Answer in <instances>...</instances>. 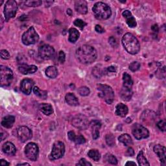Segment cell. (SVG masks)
Returning a JSON list of instances; mask_svg holds the SVG:
<instances>
[{"label": "cell", "instance_id": "obj_1", "mask_svg": "<svg viewBox=\"0 0 166 166\" xmlns=\"http://www.w3.org/2000/svg\"><path fill=\"white\" fill-rule=\"evenodd\" d=\"M75 55L77 60L84 64H90L96 60L97 51L89 45H83L76 50Z\"/></svg>", "mask_w": 166, "mask_h": 166}, {"label": "cell", "instance_id": "obj_2", "mask_svg": "<svg viewBox=\"0 0 166 166\" xmlns=\"http://www.w3.org/2000/svg\"><path fill=\"white\" fill-rule=\"evenodd\" d=\"M122 44L127 52L131 55H136L139 52L140 44L139 41L130 33H126L123 36Z\"/></svg>", "mask_w": 166, "mask_h": 166}, {"label": "cell", "instance_id": "obj_3", "mask_svg": "<svg viewBox=\"0 0 166 166\" xmlns=\"http://www.w3.org/2000/svg\"><path fill=\"white\" fill-rule=\"evenodd\" d=\"M93 15L98 20H105L111 16L110 7L105 3L98 2L93 5L92 9Z\"/></svg>", "mask_w": 166, "mask_h": 166}, {"label": "cell", "instance_id": "obj_4", "mask_svg": "<svg viewBox=\"0 0 166 166\" xmlns=\"http://www.w3.org/2000/svg\"><path fill=\"white\" fill-rule=\"evenodd\" d=\"M98 90L99 92V96L103 99L106 103L112 104L114 99V92L112 88L106 85H98Z\"/></svg>", "mask_w": 166, "mask_h": 166}, {"label": "cell", "instance_id": "obj_5", "mask_svg": "<svg viewBox=\"0 0 166 166\" xmlns=\"http://www.w3.org/2000/svg\"><path fill=\"white\" fill-rule=\"evenodd\" d=\"M22 40L24 45L29 46L38 42L39 40V36L37 34L35 28L33 27H31L22 35Z\"/></svg>", "mask_w": 166, "mask_h": 166}, {"label": "cell", "instance_id": "obj_6", "mask_svg": "<svg viewBox=\"0 0 166 166\" xmlns=\"http://www.w3.org/2000/svg\"><path fill=\"white\" fill-rule=\"evenodd\" d=\"M0 78H1V86H8L13 79V73L12 70L7 66H1Z\"/></svg>", "mask_w": 166, "mask_h": 166}, {"label": "cell", "instance_id": "obj_7", "mask_svg": "<svg viewBox=\"0 0 166 166\" xmlns=\"http://www.w3.org/2000/svg\"><path fill=\"white\" fill-rule=\"evenodd\" d=\"M18 10V5L15 0H9L5 3L4 7V15L5 21L8 22L10 18L16 16Z\"/></svg>", "mask_w": 166, "mask_h": 166}, {"label": "cell", "instance_id": "obj_8", "mask_svg": "<svg viewBox=\"0 0 166 166\" xmlns=\"http://www.w3.org/2000/svg\"><path fill=\"white\" fill-rule=\"evenodd\" d=\"M65 152V146L61 142H56L53 145L52 152L49 156L51 160H55L61 158Z\"/></svg>", "mask_w": 166, "mask_h": 166}, {"label": "cell", "instance_id": "obj_9", "mask_svg": "<svg viewBox=\"0 0 166 166\" xmlns=\"http://www.w3.org/2000/svg\"><path fill=\"white\" fill-rule=\"evenodd\" d=\"M72 125L75 128L80 130H85L86 129L90 123L88 118L82 114H77L72 119Z\"/></svg>", "mask_w": 166, "mask_h": 166}, {"label": "cell", "instance_id": "obj_10", "mask_svg": "<svg viewBox=\"0 0 166 166\" xmlns=\"http://www.w3.org/2000/svg\"><path fill=\"white\" fill-rule=\"evenodd\" d=\"M132 132L135 138L138 140L147 138L149 136V131L138 123H135L132 125Z\"/></svg>", "mask_w": 166, "mask_h": 166}, {"label": "cell", "instance_id": "obj_11", "mask_svg": "<svg viewBox=\"0 0 166 166\" xmlns=\"http://www.w3.org/2000/svg\"><path fill=\"white\" fill-rule=\"evenodd\" d=\"M39 153L38 145L33 142L28 143L25 148V154L26 157L31 161H36Z\"/></svg>", "mask_w": 166, "mask_h": 166}, {"label": "cell", "instance_id": "obj_12", "mask_svg": "<svg viewBox=\"0 0 166 166\" xmlns=\"http://www.w3.org/2000/svg\"><path fill=\"white\" fill-rule=\"evenodd\" d=\"M55 54L54 48L48 44L40 46L38 49V55L44 60H49L53 58Z\"/></svg>", "mask_w": 166, "mask_h": 166}, {"label": "cell", "instance_id": "obj_13", "mask_svg": "<svg viewBox=\"0 0 166 166\" xmlns=\"http://www.w3.org/2000/svg\"><path fill=\"white\" fill-rule=\"evenodd\" d=\"M17 136L22 142H25L27 140L31 139L33 136L32 131L28 128L27 127L22 126L18 128L17 131Z\"/></svg>", "mask_w": 166, "mask_h": 166}, {"label": "cell", "instance_id": "obj_14", "mask_svg": "<svg viewBox=\"0 0 166 166\" xmlns=\"http://www.w3.org/2000/svg\"><path fill=\"white\" fill-rule=\"evenodd\" d=\"M34 81L29 79H25L22 81L20 84L21 91L25 95H29L33 88Z\"/></svg>", "mask_w": 166, "mask_h": 166}, {"label": "cell", "instance_id": "obj_15", "mask_svg": "<svg viewBox=\"0 0 166 166\" xmlns=\"http://www.w3.org/2000/svg\"><path fill=\"white\" fill-rule=\"evenodd\" d=\"M165 151H166L165 147L162 145H156L154 147V152L158 156L160 160V162H161L162 165H165V163H166Z\"/></svg>", "mask_w": 166, "mask_h": 166}, {"label": "cell", "instance_id": "obj_16", "mask_svg": "<svg viewBox=\"0 0 166 166\" xmlns=\"http://www.w3.org/2000/svg\"><path fill=\"white\" fill-rule=\"evenodd\" d=\"M75 10L81 15H86L88 12L87 3L85 0H77L75 2Z\"/></svg>", "mask_w": 166, "mask_h": 166}, {"label": "cell", "instance_id": "obj_17", "mask_svg": "<svg viewBox=\"0 0 166 166\" xmlns=\"http://www.w3.org/2000/svg\"><path fill=\"white\" fill-rule=\"evenodd\" d=\"M2 150L5 154L9 156H14L16 152V149L15 145L11 142H6L2 147Z\"/></svg>", "mask_w": 166, "mask_h": 166}, {"label": "cell", "instance_id": "obj_18", "mask_svg": "<svg viewBox=\"0 0 166 166\" xmlns=\"http://www.w3.org/2000/svg\"><path fill=\"white\" fill-rule=\"evenodd\" d=\"M90 125L92 128V138L93 139H97L99 137V129L101 127V123L99 121L94 120L92 121Z\"/></svg>", "mask_w": 166, "mask_h": 166}, {"label": "cell", "instance_id": "obj_19", "mask_svg": "<svg viewBox=\"0 0 166 166\" xmlns=\"http://www.w3.org/2000/svg\"><path fill=\"white\" fill-rule=\"evenodd\" d=\"M19 71L21 72L23 75H28V74H32L35 73L38 68L36 66L34 65H27V64H22L19 66L18 68Z\"/></svg>", "mask_w": 166, "mask_h": 166}, {"label": "cell", "instance_id": "obj_20", "mask_svg": "<svg viewBox=\"0 0 166 166\" xmlns=\"http://www.w3.org/2000/svg\"><path fill=\"white\" fill-rule=\"evenodd\" d=\"M120 97L123 101H129L131 99L132 96V90L131 88L122 87L120 92Z\"/></svg>", "mask_w": 166, "mask_h": 166}, {"label": "cell", "instance_id": "obj_21", "mask_svg": "<svg viewBox=\"0 0 166 166\" xmlns=\"http://www.w3.org/2000/svg\"><path fill=\"white\" fill-rule=\"evenodd\" d=\"M128 112L129 109L127 105L122 103H119L116 106V114L117 116L120 117H125L128 114Z\"/></svg>", "mask_w": 166, "mask_h": 166}, {"label": "cell", "instance_id": "obj_22", "mask_svg": "<svg viewBox=\"0 0 166 166\" xmlns=\"http://www.w3.org/2000/svg\"><path fill=\"white\" fill-rule=\"evenodd\" d=\"M65 99H66V103L70 106H78L79 104L78 99L76 98V96L73 93H67L66 95Z\"/></svg>", "mask_w": 166, "mask_h": 166}, {"label": "cell", "instance_id": "obj_23", "mask_svg": "<svg viewBox=\"0 0 166 166\" xmlns=\"http://www.w3.org/2000/svg\"><path fill=\"white\" fill-rule=\"evenodd\" d=\"M15 121V118L12 116H7L3 118L2 121V125L5 128L10 129L13 126Z\"/></svg>", "mask_w": 166, "mask_h": 166}, {"label": "cell", "instance_id": "obj_24", "mask_svg": "<svg viewBox=\"0 0 166 166\" xmlns=\"http://www.w3.org/2000/svg\"><path fill=\"white\" fill-rule=\"evenodd\" d=\"M80 36L79 32L75 28H71L69 30V41L75 43L79 39Z\"/></svg>", "mask_w": 166, "mask_h": 166}, {"label": "cell", "instance_id": "obj_25", "mask_svg": "<svg viewBox=\"0 0 166 166\" xmlns=\"http://www.w3.org/2000/svg\"><path fill=\"white\" fill-rule=\"evenodd\" d=\"M39 108L40 111L45 115H46V116H49V115L52 114V113L53 112L52 106L48 103H42L40 105Z\"/></svg>", "mask_w": 166, "mask_h": 166}, {"label": "cell", "instance_id": "obj_26", "mask_svg": "<svg viewBox=\"0 0 166 166\" xmlns=\"http://www.w3.org/2000/svg\"><path fill=\"white\" fill-rule=\"evenodd\" d=\"M123 86L132 89L133 85V81L131 78V76L127 73H124L123 75Z\"/></svg>", "mask_w": 166, "mask_h": 166}, {"label": "cell", "instance_id": "obj_27", "mask_svg": "<svg viewBox=\"0 0 166 166\" xmlns=\"http://www.w3.org/2000/svg\"><path fill=\"white\" fill-rule=\"evenodd\" d=\"M119 141L123 143L125 146H129L132 144V140L128 134H123L119 137Z\"/></svg>", "mask_w": 166, "mask_h": 166}, {"label": "cell", "instance_id": "obj_28", "mask_svg": "<svg viewBox=\"0 0 166 166\" xmlns=\"http://www.w3.org/2000/svg\"><path fill=\"white\" fill-rule=\"evenodd\" d=\"M46 74L49 78L54 79L58 75V70L55 66H49L46 70Z\"/></svg>", "mask_w": 166, "mask_h": 166}, {"label": "cell", "instance_id": "obj_29", "mask_svg": "<svg viewBox=\"0 0 166 166\" xmlns=\"http://www.w3.org/2000/svg\"><path fill=\"white\" fill-rule=\"evenodd\" d=\"M137 160H138V164L139 165L145 166V165H150L149 163L148 162V161L147 160L146 158L145 157V156L143 155V152L142 151H141L139 152V154L137 156Z\"/></svg>", "mask_w": 166, "mask_h": 166}, {"label": "cell", "instance_id": "obj_30", "mask_svg": "<svg viewBox=\"0 0 166 166\" xmlns=\"http://www.w3.org/2000/svg\"><path fill=\"white\" fill-rule=\"evenodd\" d=\"M88 155L94 161H99L101 158V154L97 149H92L88 152Z\"/></svg>", "mask_w": 166, "mask_h": 166}, {"label": "cell", "instance_id": "obj_31", "mask_svg": "<svg viewBox=\"0 0 166 166\" xmlns=\"http://www.w3.org/2000/svg\"><path fill=\"white\" fill-rule=\"evenodd\" d=\"M33 92H34V93H35V94L36 95H37L38 97L40 98L41 99H46L47 98V97H48L47 92L40 90V89L38 87H37V86H35L33 88Z\"/></svg>", "mask_w": 166, "mask_h": 166}, {"label": "cell", "instance_id": "obj_32", "mask_svg": "<svg viewBox=\"0 0 166 166\" xmlns=\"http://www.w3.org/2000/svg\"><path fill=\"white\" fill-rule=\"evenodd\" d=\"M105 69H102L99 66H95L92 71V73L96 78H100L102 75H104Z\"/></svg>", "mask_w": 166, "mask_h": 166}, {"label": "cell", "instance_id": "obj_33", "mask_svg": "<svg viewBox=\"0 0 166 166\" xmlns=\"http://www.w3.org/2000/svg\"><path fill=\"white\" fill-rule=\"evenodd\" d=\"M42 2L40 0H32V1H27L25 2V5L29 7H36L41 5Z\"/></svg>", "mask_w": 166, "mask_h": 166}, {"label": "cell", "instance_id": "obj_34", "mask_svg": "<svg viewBox=\"0 0 166 166\" xmlns=\"http://www.w3.org/2000/svg\"><path fill=\"white\" fill-rule=\"evenodd\" d=\"M126 20H127V25H128L130 27L134 28V27H136V25H137L136 21L135 20V18L133 17L132 15L126 18Z\"/></svg>", "mask_w": 166, "mask_h": 166}, {"label": "cell", "instance_id": "obj_35", "mask_svg": "<svg viewBox=\"0 0 166 166\" xmlns=\"http://www.w3.org/2000/svg\"><path fill=\"white\" fill-rule=\"evenodd\" d=\"M78 92L81 96H87V95L90 94V90L86 86H82L78 89Z\"/></svg>", "mask_w": 166, "mask_h": 166}, {"label": "cell", "instance_id": "obj_36", "mask_svg": "<svg viewBox=\"0 0 166 166\" xmlns=\"http://www.w3.org/2000/svg\"><path fill=\"white\" fill-rule=\"evenodd\" d=\"M105 158H106V161H108V163H110L112 165H117L118 164V160L114 155H110V154H108L106 155Z\"/></svg>", "mask_w": 166, "mask_h": 166}, {"label": "cell", "instance_id": "obj_37", "mask_svg": "<svg viewBox=\"0 0 166 166\" xmlns=\"http://www.w3.org/2000/svg\"><path fill=\"white\" fill-rule=\"evenodd\" d=\"M74 25L75 26L79 27L81 29H83L86 25V23L81 20V19H77L74 22Z\"/></svg>", "mask_w": 166, "mask_h": 166}, {"label": "cell", "instance_id": "obj_38", "mask_svg": "<svg viewBox=\"0 0 166 166\" xmlns=\"http://www.w3.org/2000/svg\"><path fill=\"white\" fill-rule=\"evenodd\" d=\"M106 142L109 146H114L115 144V138L114 136L112 135H107L106 136Z\"/></svg>", "mask_w": 166, "mask_h": 166}, {"label": "cell", "instance_id": "obj_39", "mask_svg": "<svg viewBox=\"0 0 166 166\" xmlns=\"http://www.w3.org/2000/svg\"><path fill=\"white\" fill-rule=\"evenodd\" d=\"M140 68V64L138 62H133L129 65V69L132 72H136Z\"/></svg>", "mask_w": 166, "mask_h": 166}, {"label": "cell", "instance_id": "obj_40", "mask_svg": "<svg viewBox=\"0 0 166 166\" xmlns=\"http://www.w3.org/2000/svg\"><path fill=\"white\" fill-rule=\"evenodd\" d=\"M74 142L76 144H83L86 142V139L82 135H78L76 136Z\"/></svg>", "mask_w": 166, "mask_h": 166}, {"label": "cell", "instance_id": "obj_41", "mask_svg": "<svg viewBox=\"0 0 166 166\" xmlns=\"http://www.w3.org/2000/svg\"><path fill=\"white\" fill-rule=\"evenodd\" d=\"M157 127H158V129L162 131H165L166 129V122L165 120H162L160 121H159L157 124Z\"/></svg>", "mask_w": 166, "mask_h": 166}, {"label": "cell", "instance_id": "obj_42", "mask_svg": "<svg viewBox=\"0 0 166 166\" xmlns=\"http://www.w3.org/2000/svg\"><path fill=\"white\" fill-rule=\"evenodd\" d=\"M1 56H2V58L3 59H5V60H8L10 58V54L9 53L7 52V50H5V49H3L1 51Z\"/></svg>", "mask_w": 166, "mask_h": 166}, {"label": "cell", "instance_id": "obj_43", "mask_svg": "<svg viewBox=\"0 0 166 166\" xmlns=\"http://www.w3.org/2000/svg\"><path fill=\"white\" fill-rule=\"evenodd\" d=\"M116 72V68L114 66L108 67L106 69H105L104 74H109L110 73H115Z\"/></svg>", "mask_w": 166, "mask_h": 166}, {"label": "cell", "instance_id": "obj_44", "mask_svg": "<svg viewBox=\"0 0 166 166\" xmlns=\"http://www.w3.org/2000/svg\"><path fill=\"white\" fill-rule=\"evenodd\" d=\"M77 165H85V166H88V165H92L91 163L88 162L86 159L85 158H82L80 160V161L78 164H77Z\"/></svg>", "mask_w": 166, "mask_h": 166}, {"label": "cell", "instance_id": "obj_45", "mask_svg": "<svg viewBox=\"0 0 166 166\" xmlns=\"http://www.w3.org/2000/svg\"><path fill=\"white\" fill-rule=\"evenodd\" d=\"M66 60V55L65 53L62 51H60L59 53V60L61 64H63L65 62Z\"/></svg>", "mask_w": 166, "mask_h": 166}, {"label": "cell", "instance_id": "obj_46", "mask_svg": "<svg viewBox=\"0 0 166 166\" xmlns=\"http://www.w3.org/2000/svg\"><path fill=\"white\" fill-rule=\"evenodd\" d=\"M68 138L71 140V141L72 142H74L75 139V138H76V135L75 133L73 132V131H69L68 133Z\"/></svg>", "mask_w": 166, "mask_h": 166}, {"label": "cell", "instance_id": "obj_47", "mask_svg": "<svg viewBox=\"0 0 166 166\" xmlns=\"http://www.w3.org/2000/svg\"><path fill=\"white\" fill-rule=\"evenodd\" d=\"M135 155V151L132 147H129L126 152V155L128 156H132Z\"/></svg>", "mask_w": 166, "mask_h": 166}, {"label": "cell", "instance_id": "obj_48", "mask_svg": "<svg viewBox=\"0 0 166 166\" xmlns=\"http://www.w3.org/2000/svg\"><path fill=\"white\" fill-rule=\"evenodd\" d=\"M95 29L99 33H103L105 32V29L103 27H102L100 25H96V26H95Z\"/></svg>", "mask_w": 166, "mask_h": 166}, {"label": "cell", "instance_id": "obj_49", "mask_svg": "<svg viewBox=\"0 0 166 166\" xmlns=\"http://www.w3.org/2000/svg\"><path fill=\"white\" fill-rule=\"evenodd\" d=\"M109 43L111 44L112 46H116V44H117V41L116 40V38L112 37V36L110 37L109 38Z\"/></svg>", "mask_w": 166, "mask_h": 166}, {"label": "cell", "instance_id": "obj_50", "mask_svg": "<svg viewBox=\"0 0 166 166\" xmlns=\"http://www.w3.org/2000/svg\"><path fill=\"white\" fill-rule=\"evenodd\" d=\"M122 15H123V17L126 18H127V17H129V16H131V15H132V13H131V12L129 10H125L124 12H123Z\"/></svg>", "mask_w": 166, "mask_h": 166}, {"label": "cell", "instance_id": "obj_51", "mask_svg": "<svg viewBox=\"0 0 166 166\" xmlns=\"http://www.w3.org/2000/svg\"><path fill=\"white\" fill-rule=\"evenodd\" d=\"M7 132H3V131H2V133H1V139H2V141H3V140L5 139V138H7V135H5H5H7Z\"/></svg>", "mask_w": 166, "mask_h": 166}, {"label": "cell", "instance_id": "obj_52", "mask_svg": "<svg viewBox=\"0 0 166 166\" xmlns=\"http://www.w3.org/2000/svg\"><path fill=\"white\" fill-rule=\"evenodd\" d=\"M1 165H3V166H5V165H9L10 164L9 162H7L6 160H4L2 159V160H1Z\"/></svg>", "mask_w": 166, "mask_h": 166}, {"label": "cell", "instance_id": "obj_53", "mask_svg": "<svg viewBox=\"0 0 166 166\" xmlns=\"http://www.w3.org/2000/svg\"><path fill=\"white\" fill-rule=\"evenodd\" d=\"M152 30L154 31V32H158L159 29H158V27L157 25H154L152 26Z\"/></svg>", "mask_w": 166, "mask_h": 166}, {"label": "cell", "instance_id": "obj_54", "mask_svg": "<svg viewBox=\"0 0 166 166\" xmlns=\"http://www.w3.org/2000/svg\"><path fill=\"white\" fill-rule=\"evenodd\" d=\"M136 165V164L135 162H127L125 165Z\"/></svg>", "mask_w": 166, "mask_h": 166}, {"label": "cell", "instance_id": "obj_55", "mask_svg": "<svg viewBox=\"0 0 166 166\" xmlns=\"http://www.w3.org/2000/svg\"><path fill=\"white\" fill-rule=\"evenodd\" d=\"M67 13H68V15H69V16H72V10L71 9H68L67 10Z\"/></svg>", "mask_w": 166, "mask_h": 166}, {"label": "cell", "instance_id": "obj_56", "mask_svg": "<svg viewBox=\"0 0 166 166\" xmlns=\"http://www.w3.org/2000/svg\"><path fill=\"white\" fill-rule=\"evenodd\" d=\"M17 165H30L29 164H27V163H24V164H17Z\"/></svg>", "mask_w": 166, "mask_h": 166}]
</instances>
